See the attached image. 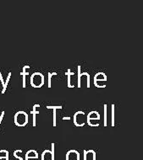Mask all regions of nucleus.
Listing matches in <instances>:
<instances>
[{
	"mask_svg": "<svg viewBox=\"0 0 143 160\" xmlns=\"http://www.w3.org/2000/svg\"><path fill=\"white\" fill-rule=\"evenodd\" d=\"M14 121H15V126L22 127L28 124L29 121V117H28V114L23 111H20L15 114L14 117Z\"/></svg>",
	"mask_w": 143,
	"mask_h": 160,
	"instance_id": "nucleus-1",
	"label": "nucleus"
},
{
	"mask_svg": "<svg viewBox=\"0 0 143 160\" xmlns=\"http://www.w3.org/2000/svg\"><path fill=\"white\" fill-rule=\"evenodd\" d=\"M31 85L32 87L38 89V88H42L44 85L45 83V79L42 73H39V72H35L33 73L31 76Z\"/></svg>",
	"mask_w": 143,
	"mask_h": 160,
	"instance_id": "nucleus-2",
	"label": "nucleus"
},
{
	"mask_svg": "<svg viewBox=\"0 0 143 160\" xmlns=\"http://www.w3.org/2000/svg\"><path fill=\"white\" fill-rule=\"evenodd\" d=\"M10 78H11V72L9 73V74H8V76H7L6 81L4 82V80H3V75H2V73H0V81H1V83H2V86H3V90H2L1 93L3 94L5 93L6 89H7V86H8V85H9V80H10Z\"/></svg>",
	"mask_w": 143,
	"mask_h": 160,
	"instance_id": "nucleus-3",
	"label": "nucleus"
},
{
	"mask_svg": "<svg viewBox=\"0 0 143 160\" xmlns=\"http://www.w3.org/2000/svg\"><path fill=\"white\" fill-rule=\"evenodd\" d=\"M30 69V66L29 65H25L23 67V70L22 72L21 73V75L23 77V81H22V87L23 89L27 87V76L29 75V72H27V70Z\"/></svg>",
	"mask_w": 143,
	"mask_h": 160,
	"instance_id": "nucleus-4",
	"label": "nucleus"
},
{
	"mask_svg": "<svg viewBox=\"0 0 143 160\" xmlns=\"http://www.w3.org/2000/svg\"><path fill=\"white\" fill-rule=\"evenodd\" d=\"M31 159H38V153L34 149L27 151L26 155H25V160Z\"/></svg>",
	"mask_w": 143,
	"mask_h": 160,
	"instance_id": "nucleus-5",
	"label": "nucleus"
},
{
	"mask_svg": "<svg viewBox=\"0 0 143 160\" xmlns=\"http://www.w3.org/2000/svg\"><path fill=\"white\" fill-rule=\"evenodd\" d=\"M40 107V105H34L33 108H32V111H31V114L32 115V117H33V123H32V126H37V115L39 114V111H37V108Z\"/></svg>",
	"mask_w": 143,
	"mask_h": 160,
	"instance_id": "nucleus-6",
	"label": "nucleus"
},
{
	"mask_svg": "<svg viewBox=\"0 0 143 160\" xmlns=\"http://www.w3.org/2000/svg\"><path fill=\"white\" fill-rule=\"evenodd\" d=\"M41 160H54L52 156V151L50 150H44L42 153Z\"/></svg>",
	"mask_w": 143,
	"mask_h": 160,
	"instance_id": "nucleus-7",
	"label": "nucleus"
},
{
	"mask_svg": "<svg viewBox=\"0 0 143 160\" xmlns=\"http://www.w3.org/2000/svg\"><path fill=\"white\" fill-rule=\"evenodd\" d=\"M66 160H77V153L75 151H70L67 153Z\"/></svg>",
	"mask_w": 143,
	"mask_h": 160,
	"instance_id": "nucleus-8",
	"label": "nucleus"
},
{
	"mask_svg": "<svg viewBox=\"0 0 143 160\" xmlns=\"http://www.w3.org/2000/svg\"><path fill=\"white\" fill-rule=\"evenodd\" d=\"M47 109H53V126H56V110L57 109H61V106H50V105H47Z\"/></svg>",
	"mask_w": 143,
	"mask_h": 160,
	"instance_id": "nucleus-9",
	"label": "nucleus"
},
{
	"mask_svg": "<svg viewBox=\"0 0 143 160\" xmlns=\"http://www.w3.org/2000/svg\"><path fill=\"white\" fill-rule=\"evenodd\" d=\"M0 153H4V156H1L0 157V160H9V153L8 150L2 149V150H0Z\"/></svg>",
	"mask_w": 143,
	"mask_h": 160,
	"instance_id": "nucleus-10",
	"label": "nucleus"
},
{
	"mask_svg": "<svg viewBox=\"0 0 143 160\" xmlns=\"http://www.w3.org/2000/svg\"><path fill=\"white\" fill-rule=\"evenodd\" d=\"M22 153V150H21V149H19V150H15V151L14 152V157L18 160H24L23 158L18 155V153Z\"/></svg>",
	"mask_w": 143,
	"mask_h": 160,
	"instance_id": "nucleus-11",
	"label": "nucleus"
},
{
	"mask_svg": "<svg viewBox=\"0 0 143 160\" xmlns=\"http://www.w3.org/2000/svg\"><path fill=\"white\" fill-rule=\"evenodd\" d=\"M53 75H57V73H48V88H51V79H52V76Z\"/></svg>",
	"mask_w": 143,
	"mask_h": 160,
	"instance_id": "nucleus-12",
	"label": "nucleus"
},
{
	"mask_svg": "<svg viewBox=\"0 0 143 160\" xmlns=\"http://www.w3.org/2000/svg\"><path fill=\"white\" fill-rule=\"evenodd\" d=\"M4 115H5L4 111H2V112H1V115H0V126H1L2 121H3V119L4 118Z\"/></svg>",
	"mask_w": 143,
	"mask_h": 160,
	"instance_id": "nucleus-13",
	"label": "nucleus"
}]
</instances>
